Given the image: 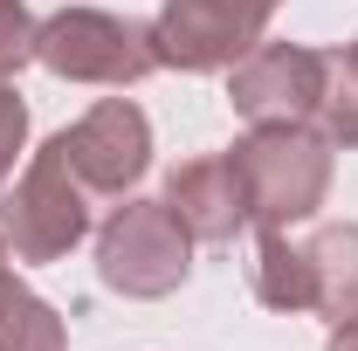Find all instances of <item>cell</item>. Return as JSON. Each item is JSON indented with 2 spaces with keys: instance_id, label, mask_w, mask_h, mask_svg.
Returning <instances> with one entry per match:
<instances>
[{
  "instance_id": "12",
  "label": "cell",
  "mask_w": 358,
  "mask_h": 351,
  "mask_svg": "<svg viewBox=\"0 0 358 351\" xmlns=\"http://www.w3.org/2000/svg\"><path fill=\"white\" fill-rule=\"evenodd\" d=\"M317 131L331 145H358V55L352 48H324V96H317Z\"/></svg>"
},
{
  "instance_id": "11",
  "label": "cell",
  "mask_w": 358,
  "mask_h": 351,
  "mask_svg": "<svg viewBox=\"0 0 358 351\" xmlns=\"http://www.w3.org/2000/svg\"><path fill=\"white\" fill-rule=\"evenodd\" d=\"M255 296L268 310H317V282H310V248L289 234H262L255 241Z\"/></svg>"
},
{
  "instance_id": "10",
  "label": "cell",
  "mask_w": 358,
  "mask_h": 351,
  "mask_svg": "<svg viewBox=\"0 0 358 351\" xmlns=\"http://www.w3.org/2000/svg\"><path fill=\"white\" fill-rule=\"evenodd\" d=\"M303 248H310L317 317L352 324V317H358V227H317Z\"/></svg>"
},
{
  "instance_id": "13",
  "label": "cell",
  "mask_w": 358,
  "mask_h": 351,
  "mask_svg": "<svg viewBox=\"0 0 358 351\" xmlns=\"http://www.w3.org/2000/svg\"><path fill=\"white\" fill-rule=\"evenodd\" d=\"M35 14H28V0H0V76H14L21 62H35Z\"/></svg>"
},
{
  "instance_id": "5",
  "label": "cell",
  "mask_w": 358,
  "mask_h": 351,
  "mask_svg": "<svg viewBox=\"0 0 358 351\" xmlns=\"http://www.w3.org/2000/svg\"><path fill=\"white\" fill-rule=\"evenodd\" d=\"M275 7H282V0H166L159 21H152L159 69H179V76L234 69L248 48L262 42V28L275 21Z\"/></svg>"
},
{
  "instance_id": "3",
  "label": "cell",
  "mask_w": 358,
  "mask_h": 351,
  "mask_svg": "<svg viewBox=\"0 0 358 351\" xmlns=\"http://www.w3.org/2000/svg\"><path fill=\"white\" fill-rule=\"evenodd\" d=\"M96 275H103V289H117L131 303H159L193 275V234L179 227L166 200L124 193V207H110L96 227Z\"/></svg>"
},
{
  "instance_id": "14",
  "label": "cell",
  "mask_w": 358,
  "mask_h": 351,
  "mask_svg": "<svg viewBox=\"0 0 358 351\" xmlns=\"http://www.w3.org/2000/svg\"><path fill=\"white\" fill-rule=\"evenodd\" d=\"M21 152H28V103H21V89L0 76V186H7Z\"/></svg>"
},
{
  "instance_id": "15",
  "label": "cell",
  "mask_w": 358,
  "mask_h": 351,
  "mask_svg": "<svg viewBox=\"0 0 358 351\" xmlns=\"http://www.w3.org/2000/svg\"><path fill=\"white\" fill-rule=\"evenodd\" d=\"M324 351H358V317H352V324H331V345H324Z\"/></svg>"
},
{
  "instance_id": "2",
  "label": "cell",
  "mask_w": 358,
  "mask_h": 351,
  "mask_svg": "<svg viewBox=\"0 0 358 351\" xmlns=\"http://www.w3.org/2000/svg\"><path fill=\"white\" fill-rule=\"evenodd\" d=\"M35 62L62 83L131 89L159 69V48H152V21L110 14V7H62L35 28Z\"/></svg>"
},
{
  "instance_id": "9",
  "label": "cell",
  "mask_w": 358,
  "mask_h": 351,
  "mask_svg": "<svg viewBox=\"0 0 358 351\" xmlns=\"http://www.w3.org/2000/svg\"><path fill=\"white\" fill-rule=\"evenodd\" d=\"M0 351H69L62 310L14 275V248L0 241Z\"/></svg>"
},
{
  "instance_id": "16",
  "label": "cell",
  "mask_w": 358,
  "mask_h": 351,
  "mask_svg": "<svg viewBox=\"0 0 358 351\" xmlns=\"http://www.w3.org/2000/svg\"><path fill=\"white\" fill-rule=\"evenodd\" d=\"M352 55H358V42H352Z\"/></svg>"
},
{
  "instance_id": "7",
  "label": "cell",
  "mask_w": 358,
  "mask_h": 351,
  "mask_svg": "<svg viewBox=\"0 0 358 351\" xmlns=\"http://www.w3.org/2000/svg\"><path fill=\"white\" fill-rule=\"evenodd\" d=\"M324 96V48L303 42H255L227 69V103L248 124H310Z\"/></svg>"
},
{
  "instance_id": "6",
  "label": "cell",
  "mask_w": 358,
  "mask_h": 351,
  "mask_svg": "<svg viewBox=\"0 0 358 351\" xmlns=\"http://www.w3.org/2000/svg\"><path fill=\"white\" fill-rule=\"evenodd\" d=\"M62 138V152H69V173L83 179L90 200H124L145 166H152V117L138 110L131 96H103V103H90L83 117L69 124Z\"/></svg>"
},
{
  "instance_id": "8",
  "label": "cell",
  "mask_w": 358,
  "mask_h": 351,
  "mask_svg": "<svg viewBox=\"0 0 358 351\" xmlns=\"http://www.w3.org/2000/svg\"><path fill=\"white\" fill-rule=\"evenodd\" d=\"M159 200L179 214V227H186L193 241H214V248L248 227V186H241L234 152H200V159L173 166Z\"/></svg>"
},
{
  "instance_id": "4",
  "label": "cell",
  "mask_w": 358,
  "mask_h": 351,
  "mask_svg": "<svg viewBox=\"0 0 358 351\" xmlns=\"http://www.w3.org/2000/svg\"><path fill=\"white\" fill-rule=\"evenodd\" d=\"M90 207L96 200L69 173L62 138H48L42 152H28L21 179L0 193V241L14 248V262H62L90 234Z\"/></svg>"
},
{
  "instance_id": "1",
  "label": "cell",
  "mask_w": 358,
  "mask_h": 351,
  "mask_svg": "<svg viewBox=\"0 0 358 351\" xmlns=\"http://www.w3.org/2000/svg\"><path fill=\"white\" fill-rule=\"evenodd\" d=\"M331 138L317 124H248L234 145V166L248 186V227L255 234H289L317 220L324 193H331Z\"/></svg>"
}]
</instances>
